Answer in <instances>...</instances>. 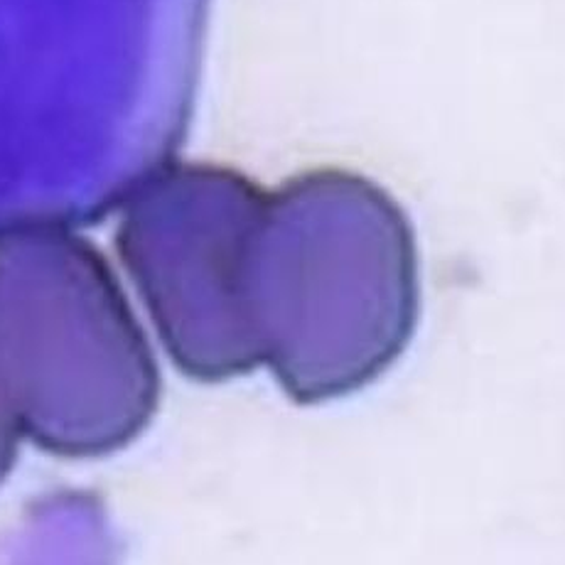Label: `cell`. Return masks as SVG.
<instances>
[{
  "instance_id": "cell-1",
  "label": "cell",
  "mask_w": 565,
  "mask_h": 565,
  "mask_svg": "<svg viewBox=\"0 0 565 565\" xmlns=\"http://www.w3.org/2000/svg\"><path fill=\"white\" fill-rule=\"evenodd\" d=\"M0 384L42 448L96 455L146 426L153 354L96 248L50 222L0 226Z\"/></svg>"
},
{
  "instance_id": "cell-2",
  "label": "cell",
  "mask_w": 565,
  "mask_h": 565,
  "mask_svg": "<svg viewBox=\"0 0 565 565\" xmlns=\"http://www.w3.org/2000/svg\"><path fill=\"white\" fill-rule=\"evenodd\" d=\"M260 200L230 168L182 162L148 175L126 202L118 252L172 360L194 376H232L260 360L242 298Z\"/></svg>"
},
{
  "instance_id": "cell-3",
  "label": "cell",
  "mask_w": 565,
  "mask_h": 565,
  "mask_svg": "<svg viewBox=\"0 0 565 565\" xmlns=\"http://www.w3.org/2000/svg\"><path fill=\"white\" fill-rule=\"evenodd\" d=\"M20 436H23V428H20L18 416L13 406H10V398L6 394L3 384H0V480H3L15 462Z\"/></svg>"
}]
</instances>
